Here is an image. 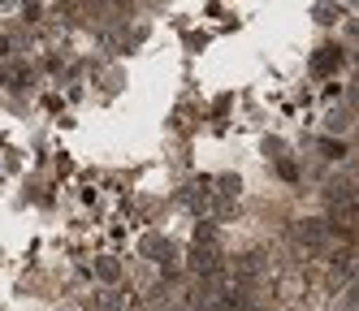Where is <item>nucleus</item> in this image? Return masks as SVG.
Returning a JSON list of instances; mask_svg holds the SVG:
<instances>
[{
	"label": "nucleus",
	"mask_w": 359,
	"mask_h": 311,
	"mask_svg": "<svg viewBox=\"0 0 359 311\" xmlns=\"http://www.w3.org/2000/svg\"><path fill=\"white\" fill-rule=\"evenodd\" d=\"M22 22L35 26V22H39V5H27V9H22Z\"/></svg>",
	"instance_id": "9"
},
{
	"label": "nucleus",
	"mask_w": 359,
	"mask_h": 311,
	"mask_svg": "<svg viewBox=\"0 0 359 311\" xmlns=\"http://www.w3.org/2000/svg\"><path fill=\"white\" fill-rule=\"evenodd\" d=\"M95 277H100V285H121V277H126V272H121L117 259H109V255H104V259H95Z\"/></svg>",
	"instance_id": "4"
},
{
	"label": "nucleus",
	"mask_w": 359,
	"mask_h": 311,
	"mask_svg": "<svg viewBox=\"0 0 359 311\" xmlns=\"http://www.w3.org/2000/svg\"><path fill=\"white\" fill-rule=\"evenodd\" d=\"M346 109H351V113H359V87H351V91H346Z\"/></svg>",
	"instance_id": "10"
},
{
	"label": "nucleus",
	"mask_w": 359,
	"mask_h": 311,
	"mask_svg": "<svg viewBox=\"0 0 359 311\" xmlns=\"http://www.w3.org/2000/svg\"><path fill=\"white\" fill-rule=\"evenodd\" d=\"M9 48H13V43H9V35H0V61L9 57Z\"/></svg>",
	"instance_id": "12"
},
{
	"label": "nucleus",
	"mask_w": 359,
	"mask_h": 311,
	"mask_svg": "<svg viewBox=\"0 0 359 311\" xmlns=\"http://www.w3.org/2000/svg\"><path fill=\"white\" fill-rule=\"evenodd\" d=\"M173 125H177V130H191V113H187V109H177V121H173Z\"/></svg>",
	"instance_id": "11"
},
{
	"label": "nucleus",
	"mask_w": 359,
	"mask_h": 311,
	"mask_svg": "<svg viewBox=\"0 0 359 311\" xmlns=\"http://www.w3.org/2000/svg\"><path fill=\"white\" fill-rule=\"evenodd\" d=\"M57 311H83V307H57Z\"/></svg>",
	"instance_id": "13"
},
{
	"label": "nucleus",
	"mask_w": 359,
	"mask_h": 311,
	"mask_svg": "<svg viewBox=\"0 0 359 311\" xmlns=\"http://www.w3.org/2000/svg\"><path fill=\"white\" fill-rule=\"evenodd\" d=\"M83 307H87V311H126L130 303H126V294L117 290V285H100V290H91V294L83 298Z\"/></svg>",
	"instance_id": "1"
},
{
	"label": "nucleus",
	"mask_w": 359,
	"mask_h": 311,
	"mask_svg": "<svg viewBox=\"0 0 359 311\" xmlns=\"http://www.w3.org/2000/svg\"><path fill=\"white\" fill-rule=\"evenodd\" d=\"M320 156H325V160H342V156H346V143H342V139H320Z\"/></svg>",
	"instance_id": "7"
},
{
	"label": "nucleus",
	"mask_w": 359,
	"mask_h": 311,
	"mask_svg": "<svg viewBox=\"0 0 359 311\" xmlns=\"http://www.w3.org/2000/svg\"><path fill=\"white\" fill-rule=\"evenodd\" d=\"M342 65H346V48H342V43L316 48V57H312V74H316V78H329L333 69H342Z\"/></svg>",
	"instance_id": "2"
},
{
	"label": "nucleus",
	"mask_w": 359,
	"mask_h": 311,
	"mask_svg": "<svg viewBox=\"0 0 359 311\" xmlns=\"http://www.w3.org/2000/svg\"><path fill=\"white\" fill-rule=\"evenodd\" d=\"M139 255H143V259H151V264H161L165 255H173V242L165 238V233H147V238L139 242Z\"/></svg>",
	"instance_id": "3"
},
{
	"label": "nucleus",
	"mask_w": 359,
	"mask_h": 311,
	"mask_svg": "<svg viewBox=\"0 0 359 311\" xmlns=\"http://www.w3.org/2000/svg\"><path fill=\"white\" fill-rule=\"evenodd\" d=\"M277 177H281V181H299V165L281 156V160H277Z\"/></svg>",
	"instance_id": "8"
},
{
	"label": "nucleus",
	"mask_w": 359,
	"mask_h": 311,
	"mask_svg": "<svg viewBox=\"0 0 359 311\" xmlns=\"http://www.w3.org/2000/svg\"><path fill=\"white\" fill-rule=\"evenodd\" d=\"M338 18H342V5H333V0H320V5H316V22H320V26L338 22Z\"/></svg>",
	"instance_id": "5"
},
{
	"label": "nucleus",
	"mask_w": 359,
	"mask_h": 311,
	"mask_svg": "<svg viewBox=\"0 0 359 311\" xmlns=\"http://www.w3.org/2000/svg\"><path fill=\"white\" fill-rule=\"evenodd\" d=\"M346 125H351V109L342 104V109H333V113H329V134H342Z\"/></svg>",
	"instance_id": "6"
}]
</instances>
